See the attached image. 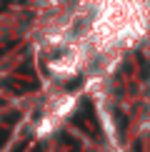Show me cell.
<instances>
[{"label": "cell", "instance_id": "cell-1", "mask_svg": "<svg viewBox=\"0 0 150 152\" xmlns=\"http://www.w3.org/2000/svg\"><path fill=\"white\" fill-rule=\"evenodd\" d=\"M73 125H75V127H80L83 132H88L93 140H98V120H95V112H93V105L88 102V100L80 105L78 115L73 117Z\"/></svg>", "mask_w": 150, "mask_h": 152}, {"label": "cell", "instance_id": "cell-4", "mask_svg": "<svg viewBox=\"0 0 150 152\" xmlns=\"http://www.w3.org/2000/svg\"><path fill=\"white\" fill-rule=\"evenodd\" d=\"M18 120H20V112H10V115L5 117V125H15Z\"/></svg>", "mask_w": 150, "mask_h": 152}, {"label": "cell", "instance_id": "cell-3", "mask_svg": "<svg viewBox=\"0 0 150 152\" xmlns=\"http://www.w3.org/2000/svg\"><path fill=\"white\" fill-rule=\"evenodd\" d=\"M8 137H10V130H8V127H0V147L8 142Z\"/></svg>", "mask_w": 150, "mask_h": 152}, {"label": "cell", "instance_id": "cell-5", "mask_svg": "<svg viewBox=\"0 0 150 152\" xmlns=\"http://www.w3.org/2000/svg\"><path fill=\"white\" fill-rule=\"evenodd\" d=\"M25 147H28V140H23L20 145H18V147L15 150H12V152H25Z\"/></svg>", "mask_w": 150, "mask_h": 152}, {"label": "cell", "instance_id": "cell-2", "mask_svg": "<svg viewBox=\"0 0 150 152\" xmlns=\"http://www.w3.org/2000/svg\"><path fill=\"white\" fill-rule=\"evenodd\" d=\"M0 87L12 90V92H30V90L38 87V80L35 77H28V80H23V77H5V80H0Z\"/></svg>", "mask_w": 150, "mask_h": 152}, {"label": "cell", "instance_id": "cell-6", "mask_svg": "<svg viewBox=\"0 0 150 152\" xmlns=\"http://www.w3.org/2000/svg\"><path fill=\"white\" fill-rule=\"evenodd\" d=\"M33 152H40V150H33Z\"/></svg>", "mask_w": 150, "mask_h": 152}]
</instances>
